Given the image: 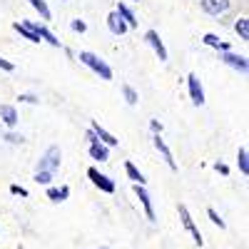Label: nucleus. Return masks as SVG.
Returning a JSON list of instances; mask_svg holds the SVG:
<instances>
[{"label":"nucleus","mask_w":249,"mask_h":249,"mask_svg":"<svg viewBox=\"0 0 249 249\" xmlns=\"http://www.w3.org/2000/svg\"><path fill=\"white\" fill-rule=\"evenodd\" d=\"M77 60L82 62L85 68H90L92 72H97L102 80H112V70H110V65L102 57H97L95 53H90V50H82L80 55H77Z\"/></svg>","instance_id":"nucleus-1"},{"label":"nucleus","mask_w":249,"mask_h":249,"mask_svg":"<svg viewBox=\"0 0 249 249\" xmlns=\"http://www.w3.org/2000/svg\"><path fill=\"white\" fill-rule=\"evenodd\" d=\"M60 162H62V152H60V147H48L45 150V155L40 157V162H37V170H45V172H55L57 167H60Z\"/></svg>","instance_id":"nucleus-2"},{"label":"nucleus","mask_w":249,"mask_h":249,"mask_svg":"<svg viewBox=\"0 0 249 249\" xmlns=\"http://www.w3.org/2000/svg\"><path fill=\"white\" fill-rule=\"evenodd\" d=\"M179 219H182V227H184V230H187V232L192 234L195 244H197V247H202V242H204V239H202V232H199V227L195 224V219H192L190 210H187L184 204H179Z\"/></svg>","instance_id":"nucleus-3"},{"label":"nucleus","mask_w":249,"mask_h":249,"mask_svg":"<svg viewBox=\"0 0 249 249\" xmlns=\"http://www.w3.org/2000/svg\"><path fill=\"white\" fill-rule=\"evenodd\" d=\"M88 177L92 179V184L97 187V190H102L105 195H112V192H115V182H112L107 175H102L97 167H90V170H88Z\"/></svg>","instance_id":"nucleus-4"},{"label":"nucleus","mask_w":249,"mask_h":249,"mask_svg":"<svg viewBox=\"0 0 249 249\" xmlns=\"http://www.w3.org/2000/svg\"><path fill=\"white\" fill-rule=\"evenodd\" d=\"M187 88H190V97H192V102L199 107V105H204V90H202V82H199V77L192 72L190 77H187Z\"/></svg>","instance_id":"nucleus-5"},{"label":"nucleus","mask_w":249,"mask_h":249,"mask_svg":"<svg viewBox=\"0 0 249 249\" xmlns=\"http://www.w3.org/2000/svg\"><path fill=\"white\" fill-rule=\"evenodd\" d=\"M135 195L140 197V202H142V207H144V214H147V219H150V222H155L152 197H150V192H147V190H144V184H135Z\"/></svg>","instance_id":"nucleus-6"},{"label":"nucleus","mask_w":249,"mask_h":249,"mask_svg":"<svg viewBox=\"0 0 249 249\" xmlns=\"http://www.w3.org/2000/svg\"><path fill=\"white\" fill-rule=\"evenodd\" d=\"M152 142H155V147H157V152L164 157V162H167V167L172 170V172H177V162H175V157H172V150L167 147V144H164V140L160 137V132L152 137Z\"/></svg>","instance_id":"nucleus-7"},{"label":"nucleus","mask_w":249,"mask_h":249,"mask_svg":"<svg viewBox=\"0 0 249 249\" xmlns=\"http://www.w3.org/2000/svg\"><path fill=\"white\" fill-rule=\"evenodd\" d=\"M232 5V0H202V10L210 15H222Z\"/></svg>","instance_id":"nucleus-8"},{"label":"nucleus","mask_w":249,"mask_h":249,"mask_svg":"<svg viewBox=\"0 0 249 249\" xmlns=\"http://www.w3.org/2000/svg\"><path fill=\"white\" fill-rule=\"evenodd\" d=\"M222 60H224L230 68L239 70L242 75H247V70H249V62H247V57H244V55H234V53H230V50H227V53L222 55Z\"/></svg>","instance_id":"nucleus-9"},{"label":"nucleus","mask_w":249,"mask_h":249,"mask_svg":"<svg viewBox=\"0 0 249 249\" xmlns=\"http://www.w3.org/2000/svg\"><path fill=\"white\" fill-rule=\"evenodd\" d=\"M144 40H147V43L152 45V50L157 53V57H160L162 62L167 60V48H164V43L160 40V33H157V30H147V35H144Z\"/></svg>","instance_id":"nucleus-10"},{"label":"nucleus","mask_w":249,"mask_h":249,"mask_svg":"<svg viewBox=\"0 0 249 249\" xmlns=\"http://www.w3.org/2000/svg\"><path fill=\"white\" fill-rule=\"evenodd\" d=\"M13 28L23 35L25 40H30V43H40V35H37L35 28L30 25V20H18V23H13Z\"/></svg>","instance_id":"nucleus-11"},{"label":"nucleus","mask_w":249,"mask_h":249,"mask_svg":"<svg viewBox=\"0 0 249 249\" xmlns=\"http://www.w3.org/2000/svg\"><path fill=\"white\" fill-rule=\"evenodd\" d=\"M107 28H110V33H115V35H124L130 28H127V23L120 18V13L115 10V13H110L107 15Z\"/></svg>","instance_id":"nucleus-12"},{"label":"nucleus","mask_w":249,"mask_h":249,"mask_svg":"<svg viewBox=\"0 0 249 249\" xmlns=\"http://www.w3.org/2000/svg\"><path fill=\"white\" fill-rule=\"evenodd\" d=\"M90 157H92V160H97V162H107V160H110V150H107V144H105V142H100V140L90 142Z\"/></svg>","instance_id":"nucleus-13"},{"label":"nucleus","mask_w":249,"mask_h":249,"mask_svg":"<svg viewBox=\"0 0 249 249\" xmlns=\"http://www.w3.org/2000/svg\"><path fill=\"white\" fill-rule=\"evenodd\" d=\"M92 132L97 135V140H100V142H105L107 147H117V137H115V135H110L105 127H100V122H97V120H92Z\"/></svg>","instance_id":"nucleus-14"},{"label":"nucleus","mask_w":249,"mask_h":249,"mask_svg":"<svg viewBox=\"0 0 249 249\" xmlns=\"http://www.w3.org/2000/svg\"><path fill=\"white\" fill-rule=\"evenodd\" d=\"M0 120H3L8 127H15L18 124V110L13 105H0Z\"/></svg>","instance_id":"nucleus-15"},{"label":"nucleus","mask_w":249,"mask_h":249,"mask_svg":"<svg viewBox=\"0 0 249 249\" xmlns=\"http://www.w3.org/2000/svg\"><path fill=\"white\" fill-rule=\"evenodd\" d=\"M30 25L35 28V33L40 35V40H45V43H50L53 48H60V40H57V37H55V35H53V33H50L45 25H37V23H33V20H30Z\"/></svg>","instance_id":"nucleus-16"},{"label":"nucleus","mask_w":249,"mask_h":249,"mask_svg":"<svg viewBox=\"0 0 249 249\" xmlns=\"http://www.w3.org/2000/svg\"><path fill=\"white\" fill-rule=\"evenodd\" d=\"M48 197H50L53 202H65V199L70 197V187L65 184V187H60V190H55V187H48Z\"/></svg>","instance_id":"nucleus-17"},{"label":"nucleus","mask_w":249,"mask_h":249,"mask_svg":"<svg viewBox=\"0 0 249 249\" xmlns=\"http://www.w3.org/2000/svg\"><path fill=\"white\" fill-rule=\"evenodd\" d=\"M124 172H127V177L135 182V184H144V182H147V179H144V175L135 167V164L132 162H124Z\"/></svg>","instance_id":"nucleus-18"},{"label":"nucleus","mask_w":249,"mask_h":249,"mask_svg":"<svg viewBox=\"0 0 249 249\" xmlns=\"http://www.w3.org/2000/svg\"><path fill=\"white\" fill-rule=\"evenodd\" d=\"M237 164H239V172H242L244 177H249V152H247V147H239V152H237Z\"/></svg>","instance_id":"nucleus-19"},{"label":"nucleus","mask_w":249,"mask_h":249,"mask_svg":"<svg viewBox=\"0 0 249 249\" xmlns=\"http://www.w3.org/2000/svg\"><path fill=\"white\" fill-rule=\"evenodd\" d=\"M204 45H210V48H217V50H222V53H227V50H230V45H227V43H222V40L217 37V35H212V33H207L204 37Z\"/></svg>","instance_id":"nucleus-20"},{"label":"nucleus","mask_w":249,"mask_h":249,"mask_svg":"<svg viewBox=\"0 0 249 249\" xmlns=\"http://www.w3.org/2000/svg\"><path fill=\"white\" fill-rule=\"evenodd\" d=\"M117 13H120V18L124 20V23H127V28H135V25H137V20H135V13H132V10H130L127 5H122V3H120V5H117Z\"/></svg>","instance_id":"nucleus-21"},{"label":"nucleus","mask_w":249,"mask_h":249,"mask_svg":"<svg viewBox=\"0 0 249 249\" xmlns=\"http://www.w3.org/2000/svg\"><path fill=\"white\" fill-rule=\"evenodd\" d=\"M28 3L40 13V18H43V20H50V8H48V3H45V0H28Z\"/></svg>","instance_id":"nucleus-22"},{"label":"nucleus","mask_w":249,"mask_h":249,"mask_svg":"<svg viewBox=\"0 0 249 249\" xmlns=\"http://www.w3.org/2000/svg\"><path fill=\"white\" fill-rule=\"evenodd\" d=\"M234 30H237V35L242 40H249V20L247 18H239L237 23H234Z\"/></svg>","instance_id":"nucleus-23"},{"label":"nucleus","mask_w":249,"mask_h":249,"mask_svg":"<svg viewBox=\"0 0 249 249\" xmlns=\"http://www.w3.org/2000/svg\"><path fill=\"white\" fill-rule=\"evenodd\" d=\"M122 95H124V100H127V105H137L140 95L135 92V88H130V85H122Z\"/></svg>","instance_id":"nucleus-24"},{"label":"nucleus","mask_w":249,"mask_h":249,"mask_svg":"<svg viewBox=\"0 0 249 249\" xmlns=\"http://www.w3.org/2000/svg\"><path fill=\"white\" fill-rule=\"evenodd\" d=\"M53 177H55V172H45V170H37V172H35V182H37V184H50Z\"/></svg>","instance_id":"nucleus-25"},{"label":"nucleus","mask_w":249,"mask_h":249,"mask_svg":"<svg viewBox=\"0 0 249 249\" xmlns=\"http://www.w3.org/2000/svg\"><path fill=\"white\" fill-rule=\"evenodd\" d=\"M207 214H210V219H212V224H217L219 227V230H224V227H227V222L217 214V210H212V207H210V210H207Z\"/></svg>","instance_id":"nucleus-26"},{"label":"nucleus","mask_w":249,"mask_h":249,"mask_svg":"<svg viewBox=\"0 0 249 249\" xmlns=\"http://www.w3.org/2000/svg\"><path fill=\"white\" fill-rule=\"evenodd\" d=\"M10 192L20 195V197H28V190H25V187H20V184H10Z\"/></svg>","instance_id":"nucleus-27"},{"label":"nucleus","mask_w":249,"mask_h":249,"mask_svg":"<svg viewBox=\"0 0 249 249\" xmlns=\"http://www.w3.org/2000/svg\"><path fill=\"white\" fill-rule=\"evenodd\" d=\"M70 28H72L75 33H85V30H88V25L82 23V20H72V25H70Z\"/></svg>","instance_id":"nucleus-28"},{"label":"nucleus","mask_w":249,"mask_h":249,"mask_svg":"<svg viewBox=\"0 0 249 249\" xmlns=\"http://www.w3.org/2000/svg\"><path fill=\"white\" fill-rule=\"evenodd\" d=\"M0 70H5V72H13V70H15V65H13L10 60H3V57H0Z\"/></svg>","instance_id":"nucleus-29"},{"label":"nucleus","mask_w":249,"mask_h":249,"mask_svg":"<svg viewBox=\"0 0 249 249\" xmlns=\"http://www.w3.org/2000/svg\"><path fill=\"white\" fill-rule=\"evenodd\" d=\"M18 100H23V102H30V105H33V102H37V97H35V95H20Z\"/></svg>","instance_id":"nucleus-30"},{"label":"nucleus","mask_w":249,"mask_h":249,"mask_svg":"<svg viewBox=\"0 0 249 249\" xmlns=\"http://www.w3.org/2000/svg\"><path fill=\"white\" fill-rule=\"evenodd\" d=\"M5 140H8V142H15V144H18V142H23V137H20V135H13V132L5 135Z\"/></svg>","instance_id":"nucleus-31"},{"label":"nucleus","mask_w":249,"mask_h":249,"mask_svg":"<svg viewBox=\"0 0 249 249\" xmlns=\"http://www.w3.org/2000/svg\"><path fill=\"white\" fill-rule=\"evenodd\" d=\"M150 127H152V132H155V135H157V132H162V124H160L157 120H152V122H150Z\"/></svg>","instance_id":"nucleus-32"},{"label":"nucleus","mask_w":249,"mask_h":249,"mask_svg":"<svg viewBox=\"0 0 249 249\" xmlns=\"http://www.w3.org/2000/svg\"><path fill=\"white\" fill-rule=\"evenodd\" d=\"M217 172H222V175H227V172H230V170H227V164H219V162H217Z\"/></svg>","instance_id":"nucleus-33"},{"label":"nucleus","mask_w":249,"mask_h":249,"mask_svg":"<svg viewBox=\"0 0 249 249\" xmlns=\"http://www.w3.org/2000/svg\"><path fill=\"white\" fill-rule=\"evenodd\" d=\"M97 249H107V247H97Z\"/></svg>","instance_id":"nucleus-34"}]
</instances>
